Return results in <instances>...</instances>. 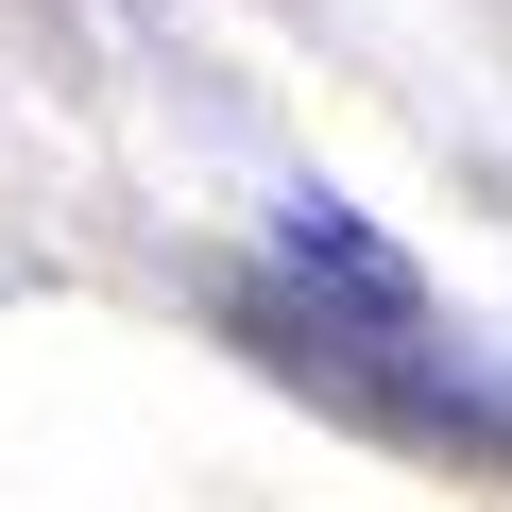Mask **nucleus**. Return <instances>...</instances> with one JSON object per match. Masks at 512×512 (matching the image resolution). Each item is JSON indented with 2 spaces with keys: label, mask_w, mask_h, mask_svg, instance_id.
I'll use <instances>...</instances> for the list:
<instances>
[{
  "label": "nucleus",
  "mask_w": 512,
  "mask_h": 512,
  "mask_svg": "<svg viewBox=\"0 0 512 512\" xmlns=\"http://www.w3.org/2000/svg\"><path fill=\"white\" fill-rule=\"evenodd\" d=\"M222 342L256 359V376H291L325 427H359V444H410V461H444V478H512V359H478L444 308H427V274L342 205V188H291L274 205V239L222 274Z\"/></svg>",
  "instance_id": "nucleus-1"
}]
</instances>
